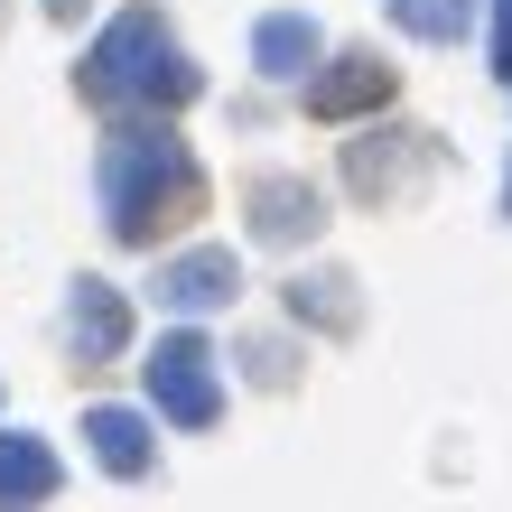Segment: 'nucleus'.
<instances>
[{
	"label": "nucleus",
	"instance_id": "423d86ee",
	"mask_svg": "<svg viewBox=\"0 0 512 512\" xmlns=\"http://www.w3.org/2000/svg\"><path fill=\"white\" fill-rule=\"evenodd\" d=\"M56 10H75V0H56Z\"/></svg>",
	"mask_w": 512,
	"mask_h": 512
},
{
	"label": "nucleus",
	"instance_id": "f257e3e1",
	"mask_svg": "<svg viewBox=\"0 0 512 512\" xmlns=\"http://www.w3.org/2000/svg\"><path fill=\"white\" fill-rule=\"evenodd\" d=\"M308 47H317V28H308V19H270V28H261V56H270L280 75H289V66H298Z\"/></svg>",
	"mask_w": 512,
	"mask_h": 512
},
{
	"label": "nucleus",
	"instance_id": "7ed1b4c3",
	"mask_svg": "<svg viewBox=\"0 0 512 512\" xmlns=\"http://www.w3.org/2000/svg\"><path fill=\"white\" fill-rule=\"evenodd\" d=\"M224 280H233V270H224V261H187V270H177V280H168V289H177V298H187V308H205V298H224Z\"/></svg>",
	"mask_w": 512,
	"mask_h": 512
},
{
	"label": "nucleus",
	"instance_id": "f03ea898",
	"mask_svg": "<svg viewBox=\"0 0 512 512\" xmlns=\"http://www.w3.org/2000/svg\"><path fill=\"white\" fill-rule=\"evenodd\" d=\"M373 94H382V66H345L336 84H317L326 112H354V103H373Z\"/></svg>",
	"mask_w": 512,
	"mask_h": 512
},
{
	"label": "nucleus",
	"instance_id": "20e7f679",
	"mask_svg": "<svg viewBox=\"0 0 512 512\" xmlns=\"http://www.w3.org/2000/svg\"><path fill=\"white\" fill-rule=\"evenodd\" d=\"M391 10H401L410 28H429V38H447V28L466 19V0H391Z\"/></svg>",
	"mask_w": 512,
	"mask_h": 512
},
{
	"label": "nucleus",
	"instance_id": "39448f33",
	"mask_svg": "<svg viewBox=\"0 0 512 512\" xmlns=\"http://www.w3.org/2000/svg\"><path fill=\"white\" fill-rule=\"evenodd\" d=\"M503 66H512V0H503Z\"/></svg>",
	"mask_w": 512,
	"mask_h": 512
}]
</instances>
